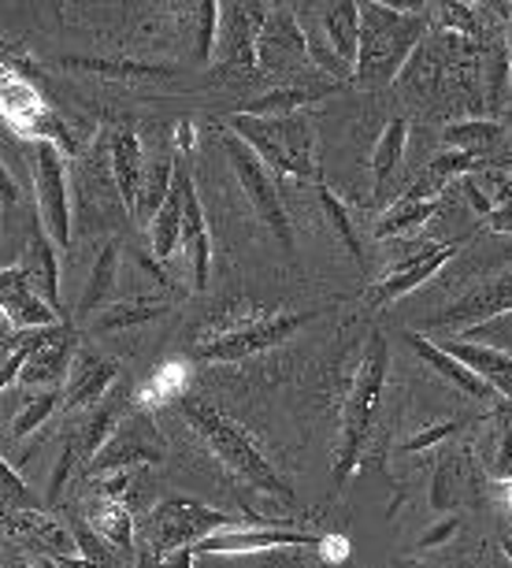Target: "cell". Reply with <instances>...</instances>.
Instances as JSON below:
<instances>
[{"label":"cell","mask_w":512,"mask_h":568,"mask_svg":"<svg viewBox=\"0 0 512 568\" xmlns=\"http://www.w3.org/2000/svg\"><path fill=\"white\" fill-rule=\"evenodd\" d=\"M427 30L423 4H382L365 0L360 4V57H357V82L376 90L390 85L398 71L412 60Z\"/></svg>","instance_id":"1"},{"label":"cell","mask_w":512,"mask_h":568,"mask_svg":"<svg viewBox=\"0 0 512 568\" xmlns=\"http://www.w3.org/2000/svg\"><path fill=\"white\" fill-rule=\"evenodd\" d=\"M175 405H178V413L186 416V424L205 438L212 446V454H216L234 476H242L249 487L264 490V495H272L279 501H294L290 484L279 479V471L272 468V460L260 454V446L253 443L242 424H234L227 413H219L216 405H208L205 398H194V394H183Z\"/></svg>","instance_id":"2"},{"label":"cell","mask_w":512,"mask_h":568,"mask_svg":"<svg viewBox=\"0 0 512 568\" xmlns=\"http://www.w3.org/2000/svg\"><path fill=\"white\" fill-rule=\"evenodd\" d=\"M234 131L256 156L268 164L275 175L286 179H319L316 171V138L313 126L301 115H279V120H260V115L234 112L227 120Z\"/></svg>","instance_id":"3"},{"label":"cell","mask_w":512,"mask_h":568,"mask_svg":"<svg viewBox=\"0 0 512 568\" xmlns=\"http://www.w3.org/2000/svg\"><path fill=\"white\" fill-rule=\"evenodd\" d=\"M387 372H390V346L382 331H371L368 349L357 364V379L354 390L346 398V416H341V449H338V468H335V487L346 484L357 468L360 446L371 432V416L379 409L382 387H387Z\"/></svg>","instance_id":"4"},{"label":"cell","mask_w":512,"mask_h":568,"mask_svg":"<svg viewBox=\"0 0 512 568\" xmlns=\"http://www.w3.org/2000/svg\"><path fill=\"white\" fill-rule=\"evenodd\" d=\"M219 138H223V153H227L231 168H234V179L242 182L253 212L264 220V227L275 234V242H279L286 253H294V227H290V216H286V209H283L279 186H275V171L264 164V160L256 156L234 131H223Z\"/></svg>","instance_id":"5"},{"label":"cell","mask_w":512,"mask_h":568,"mask_svg":"<svg viewBox=\"0 0 512 568\" xmlns=\"http://www.w3.org/2000/svg\"><path fill=\"white\" fill-rule=\"evenodd\" d=\"M231 517L212 506H201L197 498H164L149 513V546L164 557L178 550H197L208 535L227 531Z\"/></svg>","instance_id":"6"},{"label":"cell","mask_w":512,"mask_h":568,"mask_svg":"<svg viewBox=\"0 0 512 568\" xmlns=\"http://www.w3.org/2000/svg\"><path fill=\"white\" fill-rule=\"evenodd\" d=\"M30 179H34L38 220L60 250L71 245V194H68V160L52 142H34L30 149Z\"/></svg>","instance_id":"7"},{"label":"cell","mask_w":512,"mask_h":568,"mask_svg":"<svg viewBox=\"0 0 512 568\" xmlns=\"http://www.w3.org/2000/svg\"><path fill=\"white\" fill-rule=\"evenodd\" d=\"M316 316L324 313H264L256 324L234 331L227 338H216V342H201L197 346V357L201 361H242V357H253V353H264V349H275L283 346L286 338H294L297 331L313 324Z\"/></svg>","instance_id":"8"},{"label":"cell","mask_w":512,"mask_h":568,"mask_svg":"<svg viewBox=\"0 0 512 568\" xmlns=\"http://www.w3.org/2000/svg\"><path fill=\"white\" fill-rule=\"evenodd\" d=\"M164 438H160L153 416L145 409H131L123 416L120 432L109 438V446L93 457V471L109 476V471H126L134 465H156L164 460Z\"/></svg>","instance_id":"9"},{"label":"cell","mask_w":512,"mask_h":568,"mask_svg":"<svg viewBox=\"0 0 512 568\" xmlns=\"http://www.w3.org/2000/svg\"><path fill=\"white\" fill-rule=\"evenodd\" d=\"M301 63H313V57H308V34L294 19L290 8L275 4L268 23L260 30V41H256V68L272 74H290Z\"/></svg>","instance_id":"10"},{"label":"cell","mask_w":512,"mask_h":568,"mask_svg":"<svg viewBox=\"0 0 512 568\" xmlns=\"http://www.w3.org/2000/svg\"><path fill=\"white\" fill-rule=\"evenodd\" d=\"M0 308H4V327L12 331H38L60 324L57 308L30 286L23 264H8L4 275H0Z\"/></svg>","instance_id":"11"},{"label":"cell","mask_w":512,"mask_h":568,"mask_svg":"<svg viewBox=\"0 0 512 568\" xmlns=\"http://www.w3.org/2000/svg\"><path fill=\"white\" fill-rule=\"evenodd\" d=\"M272 8L268 4H223V19H219V49L216 57L231 68L242 71H256V41H260V30L268 23Z\"/></svg>","instance_id":"12"},{"label":"cell","mask_w":512,"mask_h":568,"mask_svg":"<svg viewBox=\"0 0 512 568\" xmlns=\"http://www.w3.org/2000/svg\"><path fill=\"white\" fill-rule=\"evenodd\" d=\"M324 539L313 531L279 528H227L208 535L194 554H256V550H290V546H319Z\"/></svg>","instance_id":"13"},{"label":"cell","mask_w":512,"mask_h":568,"mask_svg":"<svg viewBox=\"0 0 512 568\" xmlns=\"http://www.w3.org/2000/svg\"><path fill=\"white\" fill-rule=\"evenodd\" d=\"M439 205H442V201L434 197V190L412 186L409 194L393 201V205L376 220V239L379 242H387V239L390 242L393 239H416L420 227H427V220L439 212Z\"/></svg>","instance_id":"14"},{"label":"cell","mask_w":512,"mask_h":568,"mask_svg":"<svg viewBox=\"0 0 512 568\" xmlns=\"http://www.w3.org/2000/svg\"><path fill=\"white\" fill-rule=\"evenodd\" d=\"M190 186H194V175H190V168L183 164V160H178L175 186H171V194L164 201V209L156 212V220L149 223V239H153L156 261H171L175 245L183 242V220H186V194H190Z\"/></svg>","instance_id":"15"},{"label":"cell","mask_w":512,"mask_h":568,"mask_svg":"<svg viewBox=\"0 0 512 568\" xmlns=\"http://www.w3.org/2000/svg\"><path fill=\"white\" fill-rule=\"evenodd\" d=\"M120 383V368L104 357H82L71 368V379L63 387V409H93L101 405Z\"/></svg>","instance_id":"16"},{"label":"cell","mask_w":512,"mask_h":568,"mask_svg":"<svg viewBox=\"0 0 512 568\" xmlns=\"http://www.w3.org/2000/svg\"><path fill=\"white\" fill-rule=\"evenodd\" d=\"M19 264L27 267L30 286H34V291L63 316V302H60V245L52 242V234L45 227H41V220L34 223V231H30V250H27V256Z\"/></svg>","instance_id":"17"},{"label":"cell","mask_w":512,"mask_h":568,"mask_svg":"<svg viewBox=\"0 0 512 568\" xmlns=\"http://www.w3.org/2000/svg\"><path fill=\"white\" fill-rule=\"evenodd\" d=\"M71 357H74V331L71 327H60L45 346H41L34 357L27 361L23 375L19 383L23 387H45V390H57L63 379H71Z\"/></svg>","instance_id":"18"},{"label":"cell","mask_w":512,"mask_h":568,"mask_svg":"<svg viewBox=\"0 0 512 568\" xmlns=\"http://www.w3.org/2000/svg\"><path fill=\"white\" fill-rule=\"evenodd\" d=\"M442 349L453 353V357L461 361V364H468V368H472L494 394H505V398L512 402V357H509V353L479 346V342H464V338H457V335L446 338Z\"/></svg>","instance_id":"19"},{"label":"cell","mask_w":512,"mask_h":568,"mask_svg":"<svg viewBox=\"0 0 512 568\" xmlns=\"http://www.w3.org/2000/svg\"><path fill=\"white\" fill-rule=\"evenodd\" d=\"M335 93V82H313V79H301V82H286V85H275L264 98H256L245 104V115H260V120H279V115H297L308 104L324 101Z\"/></svg>","instance_id":"20"},{"label":"cell","mask_w":512,"mask_h":568,"mask_svg":"<svg viewBox=\"0 0 512 568\" xmlns=\"http://www.w3.org/2000/svg\"><path fill=\"white\" fill-rule=\"evenodd\" d=\"M405 342H409V349L427 364V368H431L434 375H442V379H450L457 390L468 394V398H490V394H494L472 368H468V364L457 361L453 353H446L442 342H431L427 335H416V331H409Z\"/></svg>","instance_id":"21"},{"label":"cell","mask_w":512,"mask_h":568,"mask_svg":"<svg viewBox=\"0 0 512 568\" xmlns=\"http://www.w3.org/2000/svg\"><path fill=\"white\" fill-rule=\"evenodd\" d=\"M112 175L126 212H137V201H142V186H145V168H142V142H137L131 126H120L112 134Z\"/></svg>","instance_id":"22"},{"label":"cell","mask_w":512,"mask_h":568,"mask_svg":"<svg viewBox=\"0 0 512 568\" xmlns=\"http://www.w3.org/2000/svg\"><path fill=\"white\" fill-rule=\"evenodd\" d=\"M457 250H461L457 242H450V245L442 242L439 250H434L431 256H423L420 264H409V267H398V272H387V278H382L376 291H371V305H390V302H398V297L412 294L416 286H423L427 278L439 272L446 261H453Z\"/></svg>","instance_id":"23"},{"label":"cell","mask_w":512,"mask_h":568,"mask_svg":"<svg viewBox=\"0 0 512 568\" xmlns=\"http://www.w3.org/2000/svg\"><path fill=\"white\" fill-rule=\"evenodd\" d=\"M319 30L330 41V49L338 52L349 68L357 71L360 57V4L354 0H335V4L319 8Z\"/></svg>","instance_id":"24"},{"label":"cell","mask_w":512,"mask_h":568,"mask_svg":"<svg viewBox=\"0 0 512 568\" xmlns=\"http://www.w3.org/2000/svg\"><path fill=\"white\" fill-rule=\"evenodd\" d=\"M126 402H131V390L123 387V383H115V390L104 398L101 405H93L90 409V420L82 424V432H79V438L74 443L82 446V454L85 457H98L104 446H109V438L120 432V424H123V409H126Z\"/></svg>","instance_id":"25"},{"label":"cell","mask_w":512,"mask_h":568,"mask_svg":"<svg viewBox=\"0 0 512 568\" xmlns=\"http://www.w3.org/2000/svg\"><path fill=\"white\" fill-rule=\"evenodd\" d=\"M183 250L194 267V291H208V275H212V239H208V220L201 209L197 186H190L186 194V220H183Z\"/></svg>","instance_id":"26"},{"label":"cell","mask_w":512,"mask_h":568,"mask_svg":"<svg viewBox=\"0 0 512 568\" xmlns=\"http://www.w3.org/2000/svg\"><path fill=\"white\" fill-rule=\"evenodd\" d=\"M405 145H409V120L398 115V120L387 123V131H382L376 142V153H371V197L376 201L387 197L390 179L401 171Z\"/></svg>","instance_id":"27"},{"label":"cell","mask_w":512,"mask_h":568,"mask_svg":"<svg viewBox=\"0 0 512 568\" xmlns=\"http://www.w3.org/2000/svg\"><path fill=\"white\" fill-rule=\"evenodd\" d=\"M501 138H505V126L494 120H479V115L446 126V149H457V153L483 156L487 149H494L501 142Z\"/></svg>","instance_id":"28"},{"label":"cell","mask_w":512,"mask_h":568,"mask_svg":"<svg viewBox=\"0 0 512 568\" xmlns=\"http://www.w3.org/2000/svg\"><path fill=\"white\" fill-rule=\"evenodd\" d=\"M115 275H120V245L109 242L104 250L98 253V261H93V272H90V283H85V291L79 297V316H90L93 308H98L104 297L112 294L115 286Z\"/></svg>","instance_id":"29"},{"label":"cell","mask_w":512,"mask_h":568,"mask_svg":"<svg viewBox=\"0 0 512 568\" xmlns=\"http://www.w3.org/2000/svg\"><path fill=\"white\" fill-rule=\"evenodd\" d=\"M63 68L112 74V79H145V74H175L171 63H145V60H104V57H63Z\"/></svg>","instance_id":"30"},{"label":"cell","mask_w":512,"mask_h":568,"mask_svg":"<svg viewBox=\"0 0 512 568\" xmlns=\"http://www.w3.org/2000/svg\"><path fill=\"white\" fill-rule=\"evenodd\" d=\"M90 524H93V531H98L104 542L115 546V550H123V554L134 550V524H131V513L123 509V501H115V498L98 501Z\"/></svg>","instance_id":"31"},{"label":"cell","mask_w":512,"mask_h":568,"mask_svg":"<svg viewBox=\"0 0 512 568\" xmlns=\"http://www.w3.org/2000/svg\"><path fill=\"white\" fill-rule=\"evenodd\" d=\"M175 168H178V160H156L153 168H145L142 201H137V216H142L145 223H153L156 212L164 209L171 186H175Z\"/></svg>","instance_id":"32"},{"label":"cell","mask_w":512,"mask_h":568,"mask_svg":"<svg viewBox=\"0 0 512 568\" xmlns=\"http://www.w3.org/2000/svg\"><path fill=\"white\" fill-rule=\"evenodd\" d=\"M316 194H319V205H324V216L330 220V227H335V234L341 239V245L349 250V256H354V261H365V245H360V234L354 227V220H349L346 205L338 201V194L327 186L324 179L316 182Z\"/></svg>","instance_id":"33"},{"label":"cell","mask_w":512,"mask_h":568,"mask_svg":"<svg viewBox=\"0 0 512 568\" xmlns=\"http://www.w3.org/2000/svg\"><path fill=\"white\" fill-rule=\"evenodd\" d=\"M164 313H167L164 302H123V305L109 308V313L98 320V331H120V327L149 324V320H156Z\"/></svg>","instance_id":"34"},{"label":"cell","mask_w":512,"mask_h":568,"mask_svg":"<svg viewBox=\"0 0 512 568\" xmlns=\"http://www.w3.org/2000/svg\"><path fill=\"white\" fill-rule=\"evenodd\" d=\"M457 338L464 342H479V346H490V349H501L512 357V313H501L494 320H483V324L461 331Z\"/></svg>","instance_id":"35"},{"label":"cell","mask_w":512,"mask_h":568,"mask_svg":"<svg viewBox=\"0 0 512 568\" xmlns=\"http://www.w3.org/2000/svg\"><path fill=\"white\" fill-rule=\"evenodd\" d=\"M197 16V60L201 63H212V57H216V34H219V19H223V4H216V0H201V4L194 8Z\"/></svg>","instance_id":"36"},{"label":"cell","mask_w":512,"mask_h":568,"mask_svg":"<svg viewBox=\"0 0 512 568\" xmlns=\"http://www.w3.org/2000/svg\"><path fill=\"white\" fill-rule=\"evenodd\" d=\"M63 402V390H45V394H38L34 402H27L23 409H19V416L12 420V438H27L30 432H38L41 424L49 420L52 409Z\"/></svg>","instance_id":"37"},{"label":"cell","mask_w":512,"mask_h":568,"mask_svg":"<svg viewBox=\"0 0 512 568\" xmlns=\"http://www.w3.org/2000/svg\"><path fill=\"white\" fill-rule=\"evenodd\" d=\"M475 171H483V156H475V153H457V149H446L442 156H434V160H431V175H434V182L468 179V175H475Z\"/></svg>","instance_id":"38"},{"label":"cell","mask_w":512,"mask_h":568,"mask_svg":"<svg viewBox=\"0 0 512 568\" xmlns=\"http://www.w3.org/2000/svg\"><path fill=\"white\" fill-rule=\"evenodd\" d=\"M487 227L498 234H512V182L501 171L494 179V212L487 216Z\"/></svg>","instance_id":"39"},{"label":"cell","mask_w":512,"mask_h":568,"mask_svg":"<svg viewBox=\"0 0 512 568\" xmlns=\"http://www.w3.org/2000/svg\"><path fill=\"white\" fill-rule=\"evenodd\" d=\"M4 509H8V517H12L16 509H23V513L38 509V498L30 495V487L19 479V471L8 465V460H4Z\"/></svg>","instance_id":"40"},{"label":"cell","mask_w":512,"mask_h":568,"mask_svg":"<svg viewBox=\"0 0 512 568\" xmlns=\"http://www.w3.org/2000/svg\"><path fill=\"white\" fill-rule=\"evenodd\" d=\"M439 16H442V27H450L464 38H479V19L475 16H483V8L475 12L472 4H439Z\"/></svg>","instance_id":"41"},{"label":"cell","mask_w":512,"mask_h":568,"mask_svg":"<svg viewBox=\"0 0 512 568\" xmlns=\"http://www.w3.org/2000/svg\"><path fill=\"white\" fill-rule=\"evenodd\" d=\"M457 528H461V517H457V513H450V517H442V520L434 524V528L420 539V550H434V546H442L446 539H453Z\"/></svg>","instance_id":"42"},{"label":"cell","mask_w":512,"mask_h":568,"mask_svg":"<svg viewBox=\"0 0 512 568\" xmlns=\"http://www.w3.org/2000/svg\"><path fill=\"white\" fill-rule=\"evenodd\" d=\"M450 501H453V495H450V465H439V471H434V484H431V509L434 513H446L450 509Z\"/></svg>","instance_id":"43"},{"label":"cell","mask_w":512,"mask_h":568,"mask_svg":"<svg viewBox=\"0 0 512 568\" xmlns=\"http://www.w3.org/2000/svg\"><path fill=\"white\" fill-rule=\"evenodd\" d=\"M457 427L461 424H434V427H427V432H420L416 438H409V443H405V449H409V454H416V449H427V446H434V443H442L446 435H457Z\"/></svg>","instance_id":"44"},{"label":"cell","mask_w":512,"mask_h":568,"mask_svg":"<svg viewBox=\"0 0 512 568\" xmlns=\"http://www.w3.org/2000/svg\"><path fill=\"white\" fill-rule=\"evenodd\" d=\"M74 449H79V443H68V446H63V454H60V460H57V468H52V479H49V501H60V487H63V479H68V471H71Z\"/></svg>","instance_id":"45"},{"label":"cell","mask_w":512,"mask_h":568,"mask_svg":"<svg viewBox=\"0 0 512 568\" xmlns=\"http://www.w3.org/2000/svg\"><path fill=\"white\" fill-rule=\"evenodd\" d=\"M494 476H501V479L512 476V416H505V427H501V449L494 460Z\"/></svg>","instance_id":"46"},{"label":"cell","mask_w":512,"mask_h":568,"mask_svg":"<svg viewBox=\"0 0 512 568\" xmlns=\"http://www.w3.org/2000/svg\"><path fill=\"white\" fill-rule=\"evenodd\" d=\"M0 190H4V201H19V186H16V179H12V168L0 171Z\"/></svg>","instance_id":"47"},{"label":"cell","mask_w":512,"mask_h":568,"mask_svg":"<svg viewBox=\"0 0 512 568\" xmlns=\"http://www.w3.org/2000/svg\"><path fill=\"white\" fill-rule=\"evenodd\" d=\"M175 142H178V149H190V145H194V126H190V123H178V126H175Z\"/></svg>","instance_id":"48"},{"label":"cell","mask_w":512,"mask_h":568,"mask_svg":"<svg viewBox=\"0 0 512 568\" xmlns=\"http://www.w3.org/2000/svg\"><path fill=\"white\" fill-rule=\"evenodd\" d=\"M160 565V554L153 550V546H145L142 554H137V561H134V568H156Z\"/></svg>","instance_id":"49"},{"label":"cell","mask_w":512,"mask_h":568,"mask_svg":"<svg viewBox=\"0 0 512 568\" xmlns=\"http://www.w3.org/2000/svg\"><path fill=\"white\" fill-rule=\"evenodd\" d=\"M194 550H178L175 557H171V568H194Z\"/></svg>","instance_id":"50"},{"label":"cell","mask_w":512,"mask_h":568,"mask_svg":"<svg viewBox=\"0 0 512 568\" xmlns=\"http://www.w3.org/2000/svg\"><path fill=\"white\" fill-rule=\"evenodd\" d=\"M4 568H30V565H27V557H23V554H12V557L4 561Z\"/></svg>","instance_id":"51"},{"label":"cell","mask_w":512,"mask_h":568,"mask_svg":"<svg viewBox=\"0 0 512 568\" xmlns=\"http://www.w3.org/2000/svg\"><path fill=\"white\" fill-rule=\"evenodd\" d=\"M494 416H501V420H505V416H512V402H505V405H498V409H494Z\"/></svg>","instance_id":"52"},{"label":"cell","mask_w":512,"mask_h":568,"mask_svg":"<svg viewBox=\"0 0 512 568\" xmlns=\"http://www.w3.org/2000/svg\"><path fill=\"white\" fill-rule=\"evenodd\" d=\"M501 550H505V557L512 561V539H501Z\"/></svg>","instance_id":"53"},{"label":"cell","mask_w":512,"mask_h":568,"mask_svg":"<svg viewBox=\"0 0 512 568\" xmlns=\"http://www.w3.org/2000/svg\"><path fill=\"white\" fill-rule=\"evenodd\" d=\"M398 568H427V565H416V561H401Z\"/></svg>","instance_id":"54"},{"label":"cell","mask_w":512,"mask_h":568,"mask_svg":"<svg viewBox=\"0 0 512 568\" xmlns=\"http://www.w3.org/2000/svg\"><path fill=\"white\" fill-rule=\"evenodd\" d=\"M509 57H512V45H509Z\"/></svg>","instance_id":"55"}]
</instances>
